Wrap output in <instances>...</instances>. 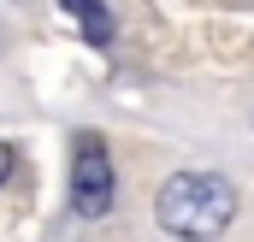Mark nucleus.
Returning <instances> with one entry per match:
<instances>
[{
  "label": "nucleus",
  "instance_id": "f03ea898",
  "mask_svg": "<svg viewBox=\"0 0 254 242\" xmlns=\"http://www.w3.org/2000/svg\"><path fill=\"white\" fill-rule=\"evenodd\" d=\"M71 207L83 219H101L113 207V160H107L101 136H77V148H71Z\"/></svg>",
  "mask_w": 254,
  "mask_h": 242
},
{
  "label": "nucleus",
  "instance_id": "20e7f679",
  "mask_svg": "<svg viewBox=\"0 0 254 242\" xmlns=\"http://www.w3.org/2000/svg\"><path fill=\"white\" fill-rule=\"evenodd\" d=\"M12 172H18V154H12V148H6V142H0V183L12 178Z\"/></svg>",
  "mask_w": 254,
  "mask_h": 242
},
{
  "label": "nucleus",
  "instance_id": "f257e3e1",
  "mask_svg": "<svg viewBox=\"0 0 254 242\" xmlns=\"http://www.w3.org/2000/svg\"><path fill=\"white\" fill-rule=\"evenodd\" d=\"M154 219L184 242H213V237H225V225L237 219V189L219 172H178L154 195Z\"/></svg>",
  "mask_w": 254,
  "mask_h": 242
},
{
  "label": "nucleus",
  "instance_id": "7ed1b4c3",
  "mask_svg": "<svg viewBox=\"0 0 254 242\" xmlns=\"http://www.w3.org/2000/svg\"><path fill=\"white\" fill-rule=\"evenodd\" d=\"M60 6L83 24V36H89V42H101V48L113 42V12H107L101 0H60Z\"/></svg>",
  "mask_w": 254,
  "mask_h": 242
}]
</instances>
